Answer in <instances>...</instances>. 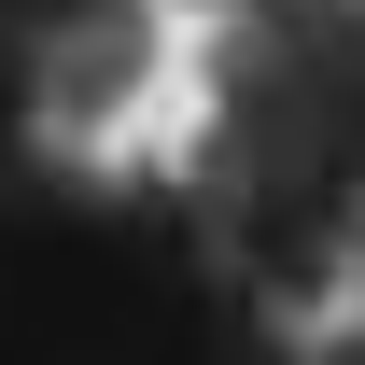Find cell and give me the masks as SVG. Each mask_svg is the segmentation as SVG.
<instances>
[{"mask_svg": "<svg viewBox=\"0 0 365 365\" xmlns=\"http://www.w3.org/2000/svg\"><path fill=\"white\" fill-rule=\"evenodd\" d=\"M0 14H14V0H0Z\"/></svg>", "mask_w": 365, "mask_h": 365, "instance_id": "cell-4", "label": "cell"}, {"mask_svg": "<svg viewBox=\"0 0 365 365\" xmlns=\"http://www.w3.org/2000/svg\"><path fill=\"white\" fill-rule=\"evenodd\" d=\"M225 14H239V0H225Z\"/></svg>", "mask_w": 365, "mask_h": 365, "instance_id": "cell-5", "label": "cell"}, {"mask_svg": "<svg viewBox=\"0 0 365 365\" xmlns=\"http://www.w3.org/2000/svg\"><path fill=\"white\" fill-rule=\"evenodd\" d=\"M351 281H365V211H351Z\"/></svg>", "mask_w": 365, "mask_h": 365, "instance_id": "cell-3", "label": "cell"}, {"mask_svg": "<svg viewBox=\"0 0 365 365\" xmlns=\"http://www.w3.org/2000/svg\"><path fill=\"white\" fill-rule=\"evenodd\" d=\"M0 43H14L29 127H98V113H127L140 71H155V14H140V0H14Z\"/></svg>", "mask_w": 365, "mask_h": 365, "instance_id": "cell-1", "label": "cell"}, {"mask_svg": "<svg viewBox=\"0 0 365 365\" xmlns=\"http://www.w3.org/2000/svg\"><path fill=\"white\" fill-rule=\"evenodd\" d=\"M295 365H365V323H351V337H337V351H295Z\"/></svg>", "mask_w": 365, "mask_h": 365, "instance_id": "cell-2", "label": "cell"}]
</instances>
